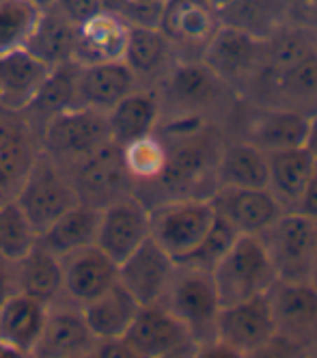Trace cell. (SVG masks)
Returning a JSON list of instances; mask_svg holds the SVG:
<instances>
[{"instance_id": "cell-15", "label": "cell", "mask_w": 317, "mask_h": 358, "mask_svg": "<svg viewBox=\"0 0 317 358\" xmlns=\"http://www.w3.org/2000/svg\"><path fill=\"white\" fill-rule=\"evenodd\" d=\"M95 337L89 330L83 309L78 304L59 298L48 306L45 324L33 356L39 358H80L91 356Z\"/></svg>"}, {"instance_id": "cell-7", "label": "cell", "mask_w": 317, "mask_h": 358, "mask_svg": "<svg viewBox=\"0 0 317 358\" xmlns=\"http://www.w3.org/2000/svg\"><path fill=\"white\" fill-rule=\"evenodd\" d=\"M268 257L283 280H309L317 244V222L298 210H285L259 234Z\"/></svg>"}, {"instance_id": "cell-45", "label": "cell", "mask_w": 317, "mask_h": 358, "mask_svg": "<svg viewBox=\"0 0 317 358\" xmlns=\"http://www.w3.org/2000/svg\"><path fill=\"white\" fill-rule=\"evenodd\" d=\"M309 283L317 289V244H315V252H313V262H311V272H309Z\"/></svg>"}, {"instance_id": "cell-40", "label": "cell", "mask_w": 317, "mask_h": 358, "mask_svg": "<svg viewBox=\"0 0 317 358\" xmlns=\"http://www.w3.org/2000/svg\"><path fill=\"white\" fill-rule=\"evenodd\" d=\"M125 9H123V17L132 24H147L143 13H151L157 17V9L164 3V0H123Z\"/></svg>"}, {"instance_id": "cell-4", "label": "cell", "mask_w": 317, "mask_h": 358, "mask_svg": "<svg viewBox=\"0 0 317 358\" xmlns=\"http://www.w3.org/2000/svg\"><path fill=\"white\" fill-rule=\"evenodd\" d=\"M214 218L211 196L157 201L149 206V236L179 264L203 242Z\"/></svg>"}, {"instance_id": "cell-46", "label": "cell", "mask_w": 317, "mask_h": 358, "mask_svg": "<svg viewBox=\"0 0 317 358\" xmlns=\"http://www.w3.org/2000/svg\"><path fill=\"white\" fill-rule=\"evenodd\" d=\"M231 3H233V0H209V5L214 7L216 11H220L223 7H227V5H231Z\"/></svg>"}, {"instance_id": "cell-23", "label": "cell", "mask_w": 317, "mask_h": 358, "mask_svg": "<svg viewBox=\"0 0 317 358\" xmlns=\"http://www.w3.org/2000/svg\"><path fill=\"white\" fill-rule=\"evenodd\" d=\"M279 337H302L317 326V289L309 280L276 278L268 289Z\"/></svg>"}, {"instance_id": "cell-6", "label": "cell", "mask_w": 317, "mask_h": 358, "mask_svg": "<svg viewBox=\"0 0 317 358\" xmlns=\"http://www.w3.org/2000/svg\"><path fill=\"white\" fill-rule=\"evenodd\" d=\"M162 304H167L188 326L199 348L216 339V317L220 311V302L209 270L177 264Z\"/></svg>"}, {"instance_id": "cell-36", "label": "cell", "mask_w": 317, "mask_h": 358, "mask_svg": "<svg viewBox=\"0 0 317 358\" xmlns=\"http://www.w3.org/2000/svg\"><path fill=\"white\" fill-rule=\"evenodd\" d=\"M268 87L283 101H311L317 99V48L300 57L296 63L268 76Z\"/></svg>"}, {"instance_id": "cell-25", "label": "cell", "mask_w": 317, "mask_h": 358, "mask_svg": "<svg viewBox=\"0 0 317 358\" xmlns=\"http://www.w3.org/2000/svg\"><path fill=\"white\" fill-rule=\"evenodd\" d=\"M309 127L311 115H304L300 108L272 106L253 117V121L248 123L246 141H251L266 153L304 147L309 138Z\"/></svg>"}, {"instance_id": "cell-21", "label": "cell", "mask_w": 317, "mask_h": 358, "mask_svg": "<svg viewBox=\"0 0 317 358\" xmlns=\"http://www.w3.org/2000/svg\"><path fill=\"white\" fill-rule=\"evenodd\" d=\"M52 67L26 48L0 57V108L24 113Z\"/></svg>"}, {"instance_id": "cell-18", "label": "cell", "mask_w": 317, "mask_h": 358, "mask_svg": "<svg viewBox=\"0 0 317 358\" xmlns=\"http://www.w3.org/2000/svg\"><path fill=\"white\" fill-rule=\"evenodd\" d=\"M216 212L237 234L259 236L285 212L270 188H218L211 194Z\"/></svg>"}, {"instance_id": "cell-22", "label": "cell", "mask_w": 317, "mask_h": 358, "mask_svg": "<svg viewBox=\"0 0 317 358\" xmlns=\"http://www.w3.org/2000/svg\"><path fill=\"white\" fill-rule=\"evenodd\" d=\"M225 27L268 41L296 20V0H233L218 11Z\"/></svg>"}, {"instance_id": "cell-26", "label": "cell", "mask_w": 317, "mask_h": 358, "mask_svg": "<svg viewBox=\"0 0 317 358\" xmlns=\"http://www.w3.org/2000/svg\"><path fill=\"white\" fill-rule=\"evenodd\" d=\"M175 48L169 41V37L155 27V24H132L127 43L123 52V63L134 71V76L141 80L157 78L171 69L175 59Z\"/></svg>"}, {"instance_id": "cell-2", "label": "cell", "mask_w": 317, "mask_h": 358, "mask_svg": "<svg viewBox=\"0 0 317 358\" xmlns=\"http://www.w3.org/2000/svg\"><path fill=\"white\" fill-rule=\"evenodd\" d=\"M209 272L220 306L268 294L279 278L261 238L251 234L237 236Z\"/></svg>"}, {"instance_id": "cell-10", "label": "cell", "mask_w": 317, "mask_h": 358, "mask_svg": "<svg viewBox=\"0 0 317 358\" xmlns=\"http://www.w3.org/2000/svg\"><path fill=\"white\" fill-rule=\"evenodd\" d=\"M69 173L78 199L99 210L125 194L136 192L134 179L123 162V151L113 141L73 164Z\"/></svg>"}, {"instance_id": "cell-32", "label": "cell", "mask_w": 317, "mask_h": 358, "mask_svg": "<svg viewBox=\"0 0 317 358\" xmlns=\"http://www.w3.org/2000/svg\"><path fill=\"white\" fill-rule=\"evenodd\" d=\"M225 186L268 188V153L246 138L225 143L218 160V188Z\"/></svg>"}, {"instance_id": "cell-14", "label": "cell", "mask_w": 317, "mask_h": 358, "mask_svg": "<svg viewBox=\"0 0 317 358\" xmlns=\"http://www.w3.org/2000/svg\"><path fill=\"white\" fill-rule=\"evenodd\" d=\"M177 262L157 244L151 236L119 264V283L139 300V304L162 302L171 280L175 276Z\"/></svg>"}, {"instance_id": "cell-24", "label": "cell", "mask_w": 317, "mask_h": 358, "mask_svg": "<svg viewBox=\"0 0 317 358\" xmlns=\"http://www.w3.org/2000/svg\"><path fill=\"white\" fill-rule=\"evenodd\" d=\"M106 119H108L111 141L119 147L129 141L153 134L157 130V123L162 121L160 93H157V89L136 87L106 113Z\"/></svg>"}, {"instance_id": "cell-43", "label": "cell", "mask_w": 317, "mask_h": 358, "mask_svg": "<svg viewBox=\"0 0 317 358\" xmlns=\"http://www.w3.org/2000/svg\"><path fill=\"white\" fill-rule=\"evenodd\" d=\"M296 13H302L304 27L317 37V0H300V3H296Z\"/></svg>"}, {"instance_id": "cell-42", "label": "cell", "mask_w": 317, "mask_h": 358, "mask_svg": "<svg viewBox=\"0 0 317 358\" xmlns=\"http://www.w3.org/2000/svg\"><path fill=\"white\" fill-rule=\"evenodd\" d=\"M13 292H17V285H15V264L0 257V306L5 304V300Z\"/></svg>"}, {"instance_id": "cell-28", "label": "cell", "mask_w": 317, "mask_h": 358, "mask_svg": "<svg viewBox=\"0 0 317 358\" xmlns=\"http://www.w3.org/2000/svg\"><path fill=\"white\" fill-rule=\"evenodd\" d=\"M315 166V158L307 145L268 153V188L285 210L298 208Z\"/></svg>"}, {"instance_id": "cell-27", "label": "cell", "mask_w": 317, "mask_h": 358, "mask_svg": "<svg viewBox=\"0 0 317 358\" xmlns=\"http://www.w3.org/2000/svg\"><path fill=\"white\" fill-rule=\"evenodd\" d=\"M83 315L97 341L101 339H121L134 322L141 304L119 280L106 292L95 296L91 302L83 304Z\"/></svg>"}, {"instance_id": "cell-20", "label": "cell", "mask_w": 317, "mask_h": 358, "mask_svg": "<svg viewBox=\"0 0 317 358\" xmlns=\"http://www.w3.org/2000/svg\"><path fill=\"white\" fill-rule=\"evenodd\" d=\"M139 78L123 61L78 65L73 106L108 113L115 104L139 87Z\"/></svg>"}, {"instance_id": "cell-38", "label": "cell", "mask_w": 317, "mask_h": 358, "mask_svg": "<svg viewBox=\"0 0 317 358\" xmlns=\"http://www.w3.org/2000/svg\"><path fill=\"white\" fill-rule=\"evenodd\" d=\"M37 236L13 199L0 203V257L15 264L35 246Z\"/></svg>"}, {"instance_id": "cell-35", "label": "cell", "mask_w": 317, "mask_h": 358, "mask_svg": "<svg viewBox=\"0 0 317 358\" xmlns=\"http://www.w3.org/2000/svg\"><path fill=\"white\" fill-rule=\"evenodd\" d=\"M41 13L33 0H0V57L29 45Z\"/></svg>"}, {"instance_id": "cell-16", "label": "cell", "mask_w": 317, "mask_h": 358, "mask_svg": "<svg viewBox=\"0 0 317 358\" xmlns=\"http://www.w3.org/2000/svg\"><path fill=\"white\" fill-rule=\"evenodd\" d=\"M155 27L169 37L175 52L195 50L201 57L205 43L218 31L220 20L209 0H164L157 9Z\"/></svg>"}, {"instance_id": "cell-47", "label": "cell", "mask_w": 317, "mask_h": 358, "mask_svg": "<svg viewBox=\"0 0 317 358\" xmlns=\"http://www.w3.org/2000/svg\"><path fill=\"white\" fill-rule=\"evenodd\" d=\"M33 3H37L41 9H45V7H50V5H55V0H33Z\"/></svg>"}, {"instance_id": "cell-31", "label": "cell", "mask_w": 317, "mask_h": 358, "mask_svg": "<svg viewBox=\"0 0 317 358\" xmlns=\"http://www.w3.org/2000/svg\"><path fill=\"white\" fill-rule=\"evenodd\" d=\"M99 208L89 203H76L73 208L63 212L50 227L37 236L39 244H43L50 252L65 257V255L95 244L97 227H99Z\"/></svg>"}, {"instance_id": "cell-13", "label": "cell", "mask_w": 317, "mask_h": 358, "mask_svg": "<svg viewBox=\"0 0 317 358\" xmlns=\"http://www.w3.org/2000/svg\"><path fill=\"white\" fill-rule=\"evenodd\" d=\"M162 89L164 91L157 93L177 106L175 115L205 117V110L216 104L229 85L223 83L201 59H186L175 61L162 76Z\"/></svg>"}, {"instance_id": "cell-30", "label": "cell", "mask_w": 317, "mask_h": 358, "mask_svg": "<svg viewBox=\"0 0 317 358\" xmlns=\"http://www.w3.org/2000/svg\"><path fill=\"white\" fill-rule=\"evenodd\" d=\"M17 292L31 296L43 304L57 302L63 296V266L61 257L50 252L39 240L35 246L15 262Z\"/></svg>"}, {"instance_id": "cell-34", "label": "cell", "mask_w": 317, "mask_h": 358, "mask_svg": "<svg viewBox=\"0 0 317 358\" xmlns=\"http://www.w3.org/2000/svg\"><path fill=\"white\" fill-rule=\"evenodd\" d=\"M76 73H78L76 61H65L61 65L52 67L39 93L29 104V108L22 113L24 119L31 125H35V121L43 125L52 115H57L65 108H71L76 101Z\"/></svg>"}, {"instance_id": "cell-41", "label": "cell", "mask_w": 317, "mask_h": 358, "mask_svg": "<svg viewBox=\"0 0 317 358\" xmlns=\"http://www.w3.org/2000/svg\"><path fill=\"white\" fill-rule=\"evenodd\" d=\"M296 210L317 222V166H315V171H313V175L309 179V184H307V188H304V192L300 196V203H298Z\"/></svg>"}, {"instance_id": "cell-12", "label": "cell", "mask_w": 317, "mask_h": 358, "mask_svg": "<svg viewBox=\"0 0 317 358\" xmlns=\"http://www.w3.org/2000/svg\"><path fill=\"white\" fill-rule=\"evenodd\" d=\"M149 238V206L136 194H125L99 212L95 244L119 266Z\"/></svg>"}, {"instance_id": "cell-9", "label": "cell", "mask_w": 317, "mask_h": 358, "mask_svg": "<svg viewBox=\"0 0 317 358\" xmlns=\"http://www.w3.org/2000/svg\"><path fill=\"white\" fill-rule=\"evenodd\" d=\"M279 339V328L272 315L268 294L220 306L216 317V339L235 356H251L268 350Z\"/></svg>"}, {"instance_id": "cell-11", "label": "cell", "mask_w": 317, "mask_h": 358, "mask_svg": "<svg viewBox=\"0 0 317 358\" xmlns=\"http://www.w3.org/2000/svg\"><path fill=\"white\" fill-rule=\"evenodd\" d=\"M266 41L220 24L218 31L201 50V61L229 87L257 80Z\"/></svg>"}, {"instance_id": "cell-39", "label": "cell", "mask_w": 317, "mask_h": 358, "mask_svg": "<svg viewBox=\"0 0 317 358\" xmlns=\"http://www.w3.org/2000/svg\"><path fill=\"white\" fill-rule=\"evenodd\" d=\"M237 236H240V234H237L235 229L216 212L214 224L209 227V231L203 238V242L188 255L186 259H181L179 264L203 268V270H211V268H214V264L227 252V248L233 244V240Z\"/></svg>"}, {"instance_id": "cell-29", "label": "cell", "mask_w": 317, "mask_h": 358, "mask_svg": "<svg viewBox=\"0 0 317 358\" xmlns=\"http://www.w3.org/2000/svg\"><path fill=\"white\" fill-rule=\"evenodd\" d=\"M45 315L48 304L22 292H13L0 306V339L15 348L20 356H33Z\"/></svg>"}, {"instance_id": "cell-5", "label": "cell", "mask_w": 317, "mask_h": 358, "mask_svg": "<svg viewBox=\"0 0 317 358\" xmlns=\"http://www.w3.org/2000/svg\"><path fill=\"white\" fill-rule=\"evenodd\" d=\"M108 143L111 130L106 113L85 106H71L52 115L39 130V147L67 169Z\"/></svg>"}, {"instance_id": "cell-44", "label": "cell", "mask_w": 317, "mask_h": 358, "mask_svg": "<svg viewBox=\"0 0 317 358\" xmlns=\"http://www.w3.org/2000/svg\"><path fill=\"white\" fill-rule=\"evenodd\" d=\"M307 149L313 153L315 164H317V113L311 115V127H309V138H307Z\"/></svg>"}, {"instance_id": "cell-33", "label": "cell", "mask_w": 317, "mask_h": 358, "mask_svg": "<svg viewBox=\"0 0 317 358\" xmlns=\"http://www.w3.org/2000/svg\"><path fill=\"white\" fill-rule=\"evenodd\" d=\"M78 24L71 22L57 5H50L43 9L37 29L26 45L29 52L37 59L45 61L50 67L61 65L65 61H73V41H76Z\"/></svg>"}, {"instance_id": "cell-3", "label": "cell", "mask_w": 317, "mask_h": 358, "mask_svg": "<svg viewBox=\"0 0 317 358\" xmlns=\"http://www.w3.org/2000/svg\"><path fill=\"white\" fill-rule=\"evenodd\" d=\"M37 234L50 227L63 212L80 203L67 166L55 160L41 147L13 199Z\"/></svg>"}, {"instance_id": "cell-17", "label": "cell", "mask_w": 317, "mask_h": 358, "mask_svg": "<svg viewBox=\"0 0 317 358\" xmlns=\"http://www.w3.org/2000/svg\"><path fill=\"white\" fill-rule=\"evenodd\" d=\"M63 266V296L65 300L83 306L95 296L117 283L119 266L97 244L78 248L65 257Z\"/></svg>"}, {"instance_id": "cell-19", "label": "cell", "mask_w": 317, "mask_h": 358, "mask_svg": "<svg viewBox=\"0 0 317 358\" xmlns=\"http://www.w3.org/2000/svg\"><path fill=\"white\" fill-rule=\"evenodd\" d=\"M127 33L129 22L117 11L104 9L78 24L71 59L78 65L123 61Z\"/></svg>"}, {"instance_id": "cell-48", "label": "cell", "mask_w": 317, "mask_h": 358, "mask_svg": "<svg viewBox=\"0 0 317 358\" xmlns=\"http://www.w3.org/2000/svg\"><path fill=\"white\" fill-rule=\"evenodd\" d=\"M298 3H300V0H298Z\"/></svg>"}, {"instance_id": "cell-37", "label": "cell", "mask_w": 317, "mask_h": 358, "mask_svg": "<svg viewBox=\"0 0 317 358\" xmlns=\"http://www.w3.org/2000/svg\"><path fill=\"white\" fill-rule=\"evenodd\" d=\"M121 151H123V162L127 166V173L134 179L136 188L153 184L162 175L167 164V147L164 141L155 132L125 143Z\"/></svg>"}, {"instance_id": "cell-8", "label": "cell", "mask_w": 317, "mask_h": 358, "mask_svg": "<svg viewBox=\"0 0 317 358\" xmlns=\"http://www.w3.org/2000/svg\"><path fill=\"white\" fill-rule=\"evenodd\" d=\"M136 358H173L197 356V341L167 304H143L125 337Z\"/></svg>"}, {"instance_id": "cell-1", "label": "cell", "mask_w": 317, "mask_h": 358, "mask_svg": "<svg viewBox=\"0 0 317 358\" xmlns=\"http://www.w3.org/2000/svg\"><path fill=\"white\" fill-rule=\"evenodd\" d=\"M155 134L164 141L167 164L162 175L143 188L160 190L162 196L157 201L211 196L216 192L225 143L214 125L201 115H173L169 121L157 123Z\"/></svg>"}]
</instances>
